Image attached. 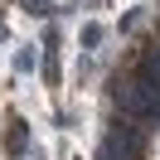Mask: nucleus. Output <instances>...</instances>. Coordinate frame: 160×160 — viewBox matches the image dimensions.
<instances>
[{
	"mask_svg": "<svg viewBox=\"0 0 160 160\" xmlns=\"http://www.w3.org/2000/svg\"><path fill=\"white\" fill-rule=\"evenodd\" d=\"M24 150H29V126L15 121V126H10V155H24Z\"/></svg>",
	"mask_w": 160,
	"mask_h": 160,
	"instance_id": "nucleus-1",
	"label": "nucleus"
}]
</instances>
